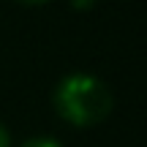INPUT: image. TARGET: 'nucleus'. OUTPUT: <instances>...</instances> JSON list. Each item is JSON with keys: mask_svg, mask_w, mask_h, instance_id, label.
I'll list each match as a JSON object with an SVG mask.
<instances>
[{"mask_svg": "<svg viewBox=\"0 0 147 147\" xmlns=\"http://www.w3.org/2000/svg\"><path fill=\"white\" fill-rule=\"evenodd\" d=\"M112 106H115V95L106 87V82L95 74H68L60 79L55 90V112L76 128H90L104 123Z\"/></svg>", "mask_w": 147, "mask_h": 147, "instance_id": "f257e3e1", "label": "nucleus"}, {"mask_svg": "<svg viewBox=\"0 0 147 147\" xmlns=\"http://www.w3.org/2000/svg\"><path fill=\"white\" fill-rule=\"evenodd\" d=\"M19 147H63L57 142V139H52V136H33V139H27V142H22Z\"/></svg>", "mask_w": 147, "mask_h": 147, "instance_id": "f03ea898", "label": "nucleus"}, {"mask_svg": "<svg viewBox=\"0 0 147 147\" xmlns=\"http://www.w3.org/2000/svg\"><path fill=\"white\" fill-rule=\"evenodd\" d=\"M0 147H11V136H8V131H5L3 123H0Z\"/></svg>", "mask_w": 147, "mask_h": 147, "instance_id": "7ed1b4c3", "label": "nucleus"}, {"mask_svg": "<svg viewBox=\"0 0 147 147\" xmlns=\"http://www.w3.org/2000/svg\"><path fill=\"white\" fill-rule=\"evenodd\" d=\"M19 3H27V5H41V3H49V0H19Z\"/></svg>", "mask_w": 147, "mask_h": 147, "instance_id": "20e7f679", "label": "nucleus"}]
</instances>
